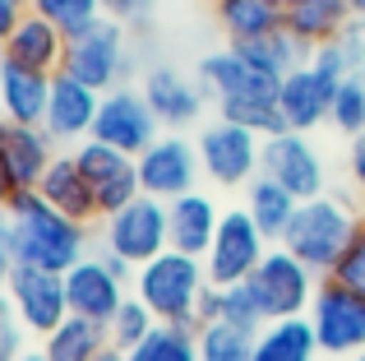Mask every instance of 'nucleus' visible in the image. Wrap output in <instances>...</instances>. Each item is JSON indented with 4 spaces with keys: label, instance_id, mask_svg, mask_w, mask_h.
Returning a JSON list of instances; mask_svg holds the SVG:
<instances>
[{
    "label": "nucleus",
    "instance_id": "obj_1",
    "mask_svg": "<svg viewBox=\"0 0 365 361\" xmlns=\"http://www.w3.org/2000/svg\"><path fill=\"white\" fill-rule=\"evenodd\" d=\"M9 218H14V250L19 264H37L51 273H70L88 250V223H74L61 208H51L37 190H19L9 199Z\"/></svg>",
    "mask_w": 365,
    "mask_h": 361
},
{
    "label": "nucleus",
    "instance_id": "obj_2",
    "mask_svg": "<svg viewBox=\"0 0 365 361\" xmlns=\"http://www.w3.org/2000/svg\"><path fill=\"white\" fill-rule=\"evenodd\" d=\"M213 288L208 269L199 255H180V250H162L158 260L139 264L130 278V292L158 315V325H185L199 329V301Z\"/></svg>",
    "mask_w": 365,
    "mask_h": 361
},
{
    "label": "nucleus",
    "instance_id": "obj_3",
    "mask_svg": "<svg viewBox=\"0 0 365 361\" xmlns=\"http://www.w3.org/2000/svg\"><path fill=\"white\" fill-rule=\"evenodd\" d=\"M361 223H365V213L347 195H319V199H305V204L296 208L282 245L301 264H310L319 278H329V273L338 269V260L347 255L351 236L361 232Z\"/></svg>",
    "mask_w": 365,
    "mask_h": 361
},
{
    "label": "nucleus",
    "instance_id": "obj_4",
    "mask_svg": "<svg viewBox=\"0 0 365 361\" xmlns=\"http://www.w3.org/2000/svg\"><path fill=\"white\" fill-rule=\"evenodd\" d=\"M134 70L130 61V28L116 24V19L102 14L88 33L70 37V51H65V74H74L79 83L98 93H111L125 83V74Z\"/></svg>",
    "mask_w": 365,
    "mask_h": 361
},
{
    "label": "nucleus",
    "instance_id": "obj_5",
    "mask_svg": "<svg viewBox=\"0 0 365 361\" xmlns=\"http://www.w3.org/2000/svg\"><path fill=\"white\" fill-rule=\"evenodd\" d=\"M250 292H255L264 320H292L310 310L314 292H319V273L301 264L287 245H268L259 269L250 273Z\"/></svg>",
    "mask_w": 365,
    "mask_h": 361
},
{
    "label": "nucleus",
    "instance_id": "obj_6",
    "mask_svg": "<svg viewBox=\"0 0 365 361\" xmlns=\"http://www.w3.org/2000/svg\"><path fill=\"white\" fill-rule=\"evenodd\" d=\"M102 250L116 255L125 264H148L162 250H171V223H167V204L153 195H139L134 204H125L120 213L102 218Z\"/></svg>",
    "mask_w": 365,
    "mask_h": 361
},
{
    "label": "nucleus",
    "instance_id": "obj_7",
    "mask_svg": "<svg viewBox=\"0 0 365 361\" xmlns=\"http://www.w3.org/2000/svg\"><path fill=\"white\" fill-rule=\"evenodd\" d=\"M130 278H134V264L116 260V255H107V250L83 255V260L65 273L70 315L111 325V320H116V310L125 306V297H130Z\"/></svg>",
    "mask_w": 365,
    "mask_h": 361
},
{
    "label": "nucleus",
    "instance_id": "obj_8",
    "mask_svg": "<svg viewBox=\"0 0 365 361\" xmlns=\"http://www.w3.org/2000/svg\"><path fill=\"white\" fill-rule=\"evenodd\" d=\"M199 163H204V180L217 190H241L259 176V158H264V135L236 126V121L217 116L213 126L199 130Z\"/></svg>",
    "mask_w": 365,
    "mask_h": 361
},
{
    "label": "nucleus",
    "instance_id": "obj_9",
    "mask_svg": "<svg viewBox=\"0 0 365 361\" xmlns=\"http://www.w3.org/2000/svg\"><path fill=\"white\" fill-rule=\"evenodd\" d=\"M305 315H310L324 352H333V357L365 352V292L347 288L338 278H319V292H314Z\"/></svg>",
    "mask_w": 365,
    "mask_h": 361
},
{
    "label": "nucleus",
    "instance_id": "obj_10",
    "mask_svg": "<svg viewBox=\"0 0 365 361\" xmlns=\"http://www.w3.org/2000/svg\"><path fill=\"white\" fill-rule=\"evenodd\" d=\"M268 255V236L255 227L250 208H227L222 223H217V236L204 255V269L213 288H232V283H250V273L259 269V260Z\"/></svg>",
    "mask_w": 365,
    "mask_h": 361
},
{
    "label": "nucleus",
    "instance_id": "obj_11",
    "mask_svg": "<svg viewBox=\"0 0 365 361\" xmlns=\"http://www.w3.org/2000/svg\"><path fill=\"white\" fill-rule=\"evenodd\" d=\"M259 172L277 185H287L296 199H319L329 195V167H324V153L314 148L310 135L301 130H282V135L264 139V158H259Z\"/></svg>",
    "mask_w": 365,
    "mask_h": 361
},
{
    "label": "nucleus",
    "instance_id": "obj_12",
    "mask_svg": "<svg viewBox=\"0 0 365 361\" xmlns=\"http://www.w3.org/2000/svg\"><path fill=\"white\" fill-rule=\"evenodd\" d=\"M134 163H139V185H143V195L162 199V204H171V199L199 190V176H204L199 144H190L180 130H167V135H162L158 144H148L139 158H134Z\"/></svg>",
    "mask_w": 365,
    "mask_h": 361
},
{
    "label": "nucleus",
    "instance_id": "obj_13",
    "mask_svg": "<svg viewBox=\"0 0 365 361\" xmlns=\"http://www.w3.org/2000/svg\"><path fill=\"white\" fill-rule=\"evenodd\" d=\"M9 301H14L19 320H24L28 334L46 338L70 320V292H65V273H51V269H37V264H14L5 283Z\"/></svg>",
    "mask_w": 365,
    "mask_h": 361
},
{
    "label": "nucleus",
    "instance_id": "obj_14",
    "mask_svg": "<svg viewBox=\"0 0 365 361\" xmlns=\"http://www.w3.org/2000/svg\"><path fill=\"white\" fill-rule=\"evenodd\" d=\"M70 153H74V163H79V172L88 176L93 199H98V213H102V218L120 213L125 204H134V199L143 195V185H139V163H134L130 153L102 144V139H83V144L70 148Z\"/></svg>",
    "mask_w": 365,
    "mask_h": 361
},
{
    "label": "nucleus",
    "instance_id": "obj_15",
    "mask_svg": "<svg viewBox=\"0 0 365 361\" xmlns=\"http://www.w3.org/2000/svg\"><path fill=\"white\" fill-rule=\"evenodd\" d=\"M93 139H102V144L139 158L148 144L162 139V121L153 116L148 98H143L139 88L120 83V88L102 93V111H98V126H93Z\"/></svg>",
    "mask_w": 365,
    "mask_h": 361
},
{
    "label": "nucleus",
    "instance_id": "obj_16",
    "mask_svg": "<svg viewBox=\"0 0 365 361\" xmlns=\"http://www.w3.org/2000/svg\"><path fill=\"white\" fill-rule=\"evenodd\" d=\"M195 79L204 83V93L213 98L217 111H222V107H241V102H268V98H277V79H268L264 70H255L236 46L208 51L204 61H199Z\"/></svg>",
    "mask_w": 365,
    "mask_h": 361
},
{
    "label": "nucleus",
    "instance_id": "obj_17",
    "mask_svg": "<svg viewBox=\"0 0 365 361\" xmlns=\"http://www.w3.org/2000/svg\"><path fill=\"white\" fill-rule=\"evenodd\" d=\"M139 93L148 98V107H153V116L162 121V130L195 126V121L204 116V102H208L204 83L180 74L176 65H148L143 79H139Z\"/></svg>",
    "mask_w": 365,
    "mask_h": 361
},
{
    "label": "nucleus",
    "instance_id": "obj_18",
    "mask_svg": "<svg viewBox=\"0 0 365 361\" xmlns=\"http://www.w3.org/2000/svg\"><path fill=\"white\" fill-rule=\"evenodd\" d=\"M98 111H102V93L61 70V74H56V83H51V107H46L42 130L56 139V144L74 148V144H83V139H93Z\"/></svg>",
    "mask_w": 365,
    "mask_h": 361
},
{
    "label": "nucleus",
    "instance_id": "obj_19",
    "mask_svg": "<svg viewBox=\"0 0 365 361\" xmlns=\"http://www.w3.org/2000/svg\"><path fill=\"white\" fill-rule=\"evenodd\" d=\"M65 51H70V37H65L51 19H42L37 9H24V19L14 24V33L0 46V61L24 65V70H42V74H61Z\"/></svg>",
    "mask_w": 365,
    "mask_h": 361
},
{
    "label": "nucleus",
    "instance_id": "obj_20",
    "mask_svg": "<svg viewBox=\"0 0 365 361\" xmlns=\"http://www.w3.org/2000/svg\"><path fill=\"white\" fill-rule=\"evenodd\" d=\"M333 83L324 79L314 65H301L292 70L282 83H277V111H282L287 130H301V135H314L319 126H329L333 111Z\"/></svg>",
    "mask_w": 365,
    "mask_h": 361
},
{
    "label": "nucleus",
    "instance_id": "obj_21",
    "mask_svg": "<svg viewBox=\"0 0 365 361\" xmlns=\"http://www.w3.org/2000/svg\"><path fill=\"white\" fill-rule=\"evenodd\" d=\"M56 153H61V144L42 126H14V121L0 116V158H5L19 190H37V180L46 176Z\"/></svg>",
    "mask_w": 365,
    "mask_h": 361
},
{
    "label": "nucleus",
    "instance_id": "obj_22",
    "mask_svg": "<svg viewBox=\"0 0 365 361\" xmlns=\"http://www.w3.org/2000/svg\"><path fill=\"white\" fill-rule=\"evenodd\" d=\"M167 223H171V250L204 260L213 236H217V223H222V208H217L213 195L190 190V195H180V199L167 204Z\"/></svg>",
    "mask_w": 365,
    "mask_h": 361
},
{
    "label": "nucleus",
    "instance_id": "obj_23",
    "mask_svg": "<svg viewBox=\"0 0 365 361\" xmlns=\"http://www.w3.org/2000/svg\"><path fill=\"white\" fill-rule=\"evenodd\" d=\"M51 83L56 74L24 70V65L5 61V70H0V116L14 121V126H42L46 107H51Z\"/></svg>",
    "mask_w": 365,
    "mask_h": 361
},
{
    "label": "nucleus",
    "instance_id": "obj_24",
    "mask_svg": "<svg viewBox=\"0 0 365 361\" xmlns=\"http://www.w3.org/2000/svg\"><path fill=\"white\" fill-rule=\"evenodd\" d=\"M37 195H42L51 208H61L65 218H74V223H93V218H102L98 213V199H93L88 176L79 172V163H74L70 148H65V153H56V163L46 167L42 180H37Z\"/></svg>",
    "mask_w": 365,
    "mask_h": 361
},
{
    "label": "nucleus",
    "instance_id": "obj_25",
    "mask_svg": "<svg viewBox=\"0 0 365 361\" xmlns=\"http://www.w3.org/2000/svg\"><path fill=\"white\" fill-rule=\"evenodd\" d=\"M217 28H222L227 46L255 42V37L282 33L287 28V0H213Z\"/></svg>",
    "mask_w": 365,
    "mask_h": 361
},
{
    "label": "nucleus",
    "instance_id": "obj_26",
    "mask_svg": "<svg viewBox=\"0 0 365 361\" xmlns=\"http://www.w3.org/2000/svg\"><path fill=\"white\" fill-rule=\"evenodd\" d=\"M319 334H314L310 315H292V320H268L255 334V361H314Z\"/></svg>",
    "mask_w": 365,
    "mask_h": 361
},
{
    "label": "nucleus",
    "instance_id": "obj_27",
    "mask_svg": "<svg viewBox=\"0 0 365 361\" xmlns=\"http://www.w3.org/2000/svg\"><path fill=\"white\" fill-rule=\"evenodd\" d=\"M245 208H250V218H255V227L268 236V245H282V236H287V227H292L301 199H296L287 185H277V180H268L259 172L245 185Z\"/></svg>",
    "mask_w": 365,
    "mask_h": 361
},
{
    "label": "nucleus",
    "instance_id": "obj_28",
    "mask_svg": "<svg viewBox=\"0 0 365 361\" xmlns=\"http://www.w3.org/2000/svg\"><path fill=\"white\" fill-rule=\"evenodd\" d=\"M347 24H351L347 0H287V33H296L305 46L338 42Z\"/></svg>",
    "mask_w": 365,
    "mask_h": 361
},
{
    "label": "nucleus",
    "instance_id": "obj_29",
    "mask_svg": "<svg viewBox=\"0 0 365 361\" xmlns=\"http://www.w3.org/2000/svg\"><path fill=\"white\" fill-rule=\"evenodd\" d=\"M236 51L245 56L255 70H264L268 79H277L282 83L292 70H301V65H310V56H314V46H305L296 33H268V37H255V42H236Z\"/></svg>",
    "mask_w": 365,
    "mask_h": 361
},
{
    "label": "nucleus",
    "instance_id": "obj_30",
    "mask_svg": "<svg viewBox=\"0 0 365 361\" xmlns=\"http://www.w3.org/2000/svg\"><path fill=\"white\" fill-rule=\"evenodd\" d=\"M236 325V329H250V334H259V329L268 325L264 310H259L255 292H250V283H232V288H208L204 301H199V329L204 325Z\"/></svg>",
    "mask_w": 365,
    "mask_h": 361
},
{
    "label": "nucleus",
    "instance_id": "obj_31",
    "mask_svg": "<svg viewBox=\"0 0 365 361\" xmlns=\"http://www.w3.org/2000/svg\"><path fill=\"white\" fill-rule=\"evenodd\" d=\"M107 347H111V329L83 315H70L56 334L42 338V352L51 361H98Z\"/></svg>",
    "mask_w": 365,
    "mask_h": 361
},
{
    "label": "nucleus",
    "instance_id": "obj_32",
    "mask_svg": "<svg viewBox=\"0 0 365 361\" xmlns=\"http://www.w3.org/2000/svg\"><path fill=\"white\" fill-rule=\"evenodd\" d=\"M125 361H199V329L185 325H158Z\"/></svg>",
    "mask_w": 365,
    "mask_h": 361
},
{
    "label": "nucleus",
    "instance_id": "obj_33",
    "mask_svg": "<svg viewBox=\"0 0 365 361\" xmlns=\"http://www.w3.org/2000/svg\"><path fill=\"white\" fill-rule=\"evenodd\" d=\"M199 361H255V334L236 325H204L199 329Z\"/></svg>",
    "mask_w": 365,
    "mask_h": 361
},
{
    "label": "nucleus",
    "instance_id": "obj_34",
    "mask_svg": "<svg viewBox=\"0 0 365 361\" xmlns=\"http://www.w3.org/2000/svg\"><path fill=\"white\" fill-rule=\"evenodd\" d=\"M329 126L338 130V135H347V139L365 135V74H351V79L338 83V93H333V111H329Z\"/></svg>",
    "mask_w": 365,
    "mask_h": 361
},
{
    "label": "nucleus",
    "instance_id": "obj_35",
    "mask_svg": "<svg viewBox=\"0 0 365 361\" xmlns=\"http://www.w3.org/2000/svg\"><path fill=\"white\" fill-rule=\"evenodd\" d=\"M107 329H111V347H120V352H134V347H139L143 338L158 329V315H153V310L130 292V297H125V306L116 310V320H111Z\"/></svg>",
    "mask_w": 365,
    "mask_h": 361
},
{
    "label": "nucleus",
    "instance_id": "obj_36",
    "mask_svg": "<svg viewBox=\"0 0 365 361\" xmlns=\"http://www.w3.org/2000/svg\"><path fill=\"white\" fill-rule=\"evenodd\" d=\"M33 9L42 19H51L65 37L88 33V28L102 19V0H33Z\"/></svg>",
    "mask_w": 365,
    "mask_h": 361
},
{
    "label": "nucleus",
    "instance_id": "obj_37",
    "mask_svg": "<svg viewBox=\"0 0 365 361\" xmlns=\"http://www.w3.org/2000/svg\"><path fill=\"white\" fill-rule=\"evenodd\" d=\"M24 338H28L24 320H19V310H14V301H9V292L0 288V361H19V357H24V352H28Z\"/></svg>",
    "mask_w": 365,
    "mask_h": 361
},
{
    "label": "nucleus",
    "instance_id": "obj_38",
    "mask_svg": "<svg viewBox=\"0 0 365 361\" xmlns=\"http://www.w3.org/2000/svg\"><path fill=\"white\" fill-rule=\"evenodd\" d=\"M329 278H338V283H347V288L365 292V223H361V232L351 236L347 255H342V260H338V269H333Z\"/></svg>",
    "mask_w": 365,
    "mask_h": 361
},
{
    "label": "nucleus",
    "instance_id": "obj_39",
    "mask_svg": "<svg viewBox=\"0 0 365 361\" xmlns=\"http://www.w3.org/2000/svg\"><path fill=\"white\" fill-rule=\"evenodd\" d=\"M153 5H158V0H102V14L125 24V28H139V24H148Z\"/></svg>",
    "mask_w": 365,
    "mask_h": 361
},
{
    "label": "nucleus",
    "instance_id": "obj_40",
    "mask_svg": "<svg viewBox=\"0 0 365 361\" xmlns=\"http://www.w3.org/2000/svg\"><path fill=\"white\" fill-rule=\"evenodd\" d=\"M14 264H19V250H14V218H9V208H0V288L9 283Z\"/></svg>",
    "mask_w": 365,
    "mask_h": 361
},
{
    "label": "nucleus",
    "instance_id": "obj_41",
    "mask_svg": "<svg viewBox=\"0 0 365 361\" xmlns=\"http://www.w3.org/2000/svg\"><path fill=\"white\" fill-rule=\"evenodd\" d=\"M347 176H351V185L365 195V135H356L347 144Z\"/></svg>",
    "mask_w": 365,
    "mask_h": 361
},
{
    "label": "nucleus",
    "instance_id": "obj_42",
    "mask_svg": "<svg viewBox=\"0 0 365 361\" xmlns=\"http://www.w3.org/2000/svg\"><path fill=\"white\" fill-rule=\"evenodd\" d=\"M24 19V9L14 5V0H0V46H5V37L14 33V24Z\"/></svg>",
    "mask_w": 365,
    "mask_h": 361
},
{
    "label": "nucleus",
    "instance_id": "obj_43",
    "mask_svg": "<svg viewBox=\"0 0 365 361\" xmlns=\"http://www.w3.org/2000/svg\"><path fill=\"white\" fill-rule=\"evenodd\" d=\"M19 195V185H14V176H9V167H5V158H0V208H9V199Z\"/></svg>",
    "mask_w": 365,
    "mask_h": 361
},
{
    "label": "nucleus",
    "instance_id": "obj_44",
    "mask_svg": "<svg viewBox=\"0 0 365 361\" xmlns=\"http://www.w3.org/2000/svg\"><path fill=\"white\" fill-rule=\"evenodd\" d=\"M98 361H125V352H120V347H107V352H102Z\"/></svg>",
    "mask_w": 365,
    "mask_h": 361
},
{
    "label": "nucleus",
    "instance_id": "obj_45",
    "mask_svg": "<svg viewBox=\"0 0 365 361\" xmlns=\"http://www.w3.org/2000/svg\"><path fill=\"white\" fill-rule=\"evenodd\" d=\"M351 5V19H365V0H347Z\"/></svg>",
    "mask_w": 365,
    "mask_h": 361
},
{
    "label": "nucleus",
    "instance_id": "obj_46",
    "mask_svg": "<svg viewBox=\"0 0 365 361\" xmlns=\"http://www.w3.org/2000/svg\"><path fill=\"white\" fill-rule=\"evenodd\" d=\"M19 361H51V357H46L42 347H37V352H24V357H19Z\"/></svg>",
    "mask_w": 365,
    "mask_h": 361
},
{
    "label": "nucleus",
    "instance_id": "obj_47",
    "mask_svg": "<svg viewBox=\"0 0 365 361\" xmlns=\"http://www.w3.org/2000/svg\"><path fill=\"white\" fill-rule=\"evenodd\" d=\"M14 5H19V9H33V0H14Z\"/></svg>",
    "mask_w": 365,
    "mask_h": 361
},
{
    "label": "nucleus",
    "instance_id": "obj_48",
    "mask_svg": "<svg viewBox=\"0 0 365 361\" xmlns=\"http://www.w3.org/2000/svg\"><path fill=\"white\" fill-rule=\"evenodd\" d=\"M351 361H365V352H356V357H351Z\"/></svg>",
    "mask_w": 365,
    "mask_h": 361
},
{
    "label": "nucleus",
    "instance_id": "obj_49",
    "mask_svg": "<svg viewBox=\"0 0 365 361\" xmlns=\"http://www.w3.org/2000/svg\"><path fill=\"white\" fill-rule=\"evenodd\" d=\"M0 70H5V61H0Z\"/></svg>",
    "mask_w": 365,
    "mask_h": 361
},
{
    "label": "nucleus",
    "instance_id": "obj_50",
    "mask_svg": "<svg viewBox=\"0 0 365 361\" xmlns=\"http://www.w3.org/2000/svg\"><path fill=\"white\" fill-rule=\"evenodd\" d=\"M361 213H365V208H361Z\"/></svg>",
    "mask_w": 365,
    "mask_h": 361
},
{
    "label": "nucleus",
    "instance_id": "obj_51",
    "mask_svg": "<svg viewBox=\"0 0 365 361\" xmlns=\"http://www.w3.org/2000/svg\"><path fill=\"white\" fill-rule=\"evenodd\" d=\"M361 74H365V70H361Z\"/></svg>",
    "mask_w": 365,
    "mask_h": 361
}]
</instances>
